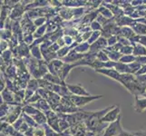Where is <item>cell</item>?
Segmentation results:
<instances>
[{
    "label": "cell",
    "mask_w": 146,
    "mask_h": 136,
    "mask_svg": "<svg viewBox=\"0 0 146 136\" xmlns=\"http://www.w3.org/2000/svg\"><path fill=\"white\" fill-rule=\"evenodd\" d=\"M136 134L138 136H146V132H140V133H136Z\"/></svg>",
    "instance_id": "obj_3"
},
{
    "label": "cell",
    "mask_w": 146,
    "mask_h": 136,
    "mask_svg": "<svg viewBox=\"0 0 146 136\" xmlns=\"http://www.w3.org/2000/svg\"><path fill=\"white\" fill-rule=\"evenodd\" d=\"M118 127H119V124L117 125V123L113 124L112 126H110L107 130L106 133H105V136H110V135H113L115 134V131L118 130Z\"/></svg>",
    "instance_id": "obj_2"
},
{
    "label": "cell",
    "mask_w": 146,
    "mask_h": 136,
    "mask_svg": "<svg viewBox=\"0 0 146 136\" xmlns=\"http://www.w3.org/2000/svg\"><path fill=\"white\" fill-rule=\"evenodd\" d=\"M146 108V99H141L139 100L136 98V103H135V109L137 112H141Z\"/></svg>",
    "instance_id": "obj_1"
},
{
    "label": "cell",
    "mask_w": 146,
    "mask_h": 136,
    "mask_svg": "<svg viewBox=\"0 0 146 136\" xmlns=\"http://www.w3.org/2000/svg\"><path fill=\"white\" fill-rule=\"evenodd\" d=\"M145 95H146V94H145Z\"/></svg>",
    "instance_id": "obj_4"
}]
</instances>
